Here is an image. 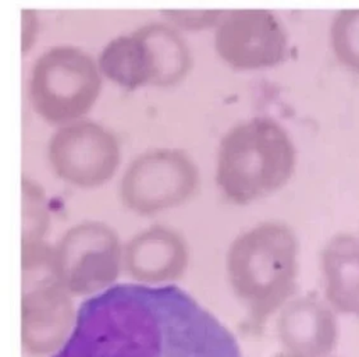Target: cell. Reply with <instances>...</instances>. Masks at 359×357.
<instances>
[{
	"instance_id": "cell-8",
	"label": "cell",
	"mask_w": 359,
	"mask_h": 357,
	"mask_svg": "<svg viewBox=\"0 0 359 357\" xmlns=\"http://www.w3.org/2000/svg\"><path fill=\"white\" fill-rule=\"evenodd\" d=\"M195 168L189 158L177 150H155L140 157L124 178V197L140 211H155L181 200L170 178H192ZM185 195L187 191L173 186ZM184 198V197H182Z\"/></svg>"
},
{
	"instance_id": "cell-7",
	"label": "cell",
	"mask_w": 359,
	"mask_h": 357,
	"mask_svg": "<svg viewBox=\"0 0 359 357\" xmlns=\"http://www.w3.org/2000/svg\"><path fill=\"white\" fill-rule=\"evenodd\" d=\"M118 157L116 137L84 119L60 126L49 143V158L59 175L81 186L110 178Z\"/></svg>"
},
{
	"instance_id": "cell-12",
	"label": "cell",
	"mask_w": 359,
	"mask_h": 357,
	"mask_svg": "<svg viewBox=\"0 0 359 357\" xmlns=\"http://www.w3.org/2000/svg\"><path fill=\"white\" fill-rule=\"evenodd\" d=\"M329 42L336 60L359 74V8H344L333 15Z\"/></svg>"
},
{
	"instance_id": "cell-1",
	"label": "cell",
	"mask_w": 359,
	"mask_h": 357,
	"mask_svg": "<svg viewBox=\"0 0 359 357\" xmlns=\"http://www.w3.org/2000/svg\"><path fill=\"white\" fill-rule=\"evenodd\" d=\"M52 357H241L236 338L176 286L117 285L88 299Z\"/></svg>"
},
{
	"instance_id": "cell-9",
	"label": "cell",
	"mask_w": 359,
	"mask_h": 357,
	"mask_svg": "<svg viewBox=\"0 0 359 357\" xmlns=\"http://www.w3.org/2000/svg\"><path fill=\"white\" fill-rule=\"evenodd\" d=\"M336 321L322 303L311 299L288 306L280 320V337L294 357H319L336 344Z\"/></svg>"
},
{
	"instance_id": "cell-4",
	"label": "cell",
	"mask_w": 359,
	"mask_h": 357,
	"mask_svg": "<svg viewBox=\"0 0 359 357\" xmlns=\"http://www.w3.org/2000/svg\"><path fill=\"white\" fill-rule=\"evenodd\" d=\"M102 89L103 76L97 60L70 44L42 52L32 63L28 80L32 109L45 122L57 126L84 119Z\"/></svg>"
},
{
	"instance_id": "cell-5",
	"label": "cell",
	"mask_w": 359,
	"mask_h": 357,
	"mask_svg": "<svg viewBox=\"0 0 359 357\" xmlns=\"http://www.w3.org/2000/svg\"><path fill=\"white\" fill-rule=\"evenodd\" d=\"M295 273L297 243L281 225H262L244 235L230 254L236 292L259 318L270 314L291 293Z\"/></svg>"
},
{
	"instance_id": "cell-6",
	"label": "cell",
	"mask_w": 359,
	"mask_h": 357,
	"mask_svg": "<svg viewBox=\"0 0 359 357\" xmlns=\"http://www.w3.org/2000/svg\"><path fill=\"white\" fill-rule=\"evenodd\" d=\"M219 59L236 72H264L280 66L288 55V32L268 8L226 10L213 31Z\"/></svg>"
},
{
	"instance_id": "cell-11",
	"label": "cell",
	"mask_w": 359,
	"mask_h": 357,
	"mask_svg": "<svg viewBox=\"0 0 359 357\" xmlns=\"http://www.w3.org/2000/svg\"><path fill=\"white\" fill-rule=\"evenodd\" d=\"M182 247L179 239L166 231H154L137 239L128 250V269L135 278H173L181 269Z\"/></svg>"
},
{
	"instance_id": "cell-3",
	"label": "cell",
	"mask_w": 359,
	"mask_h": 357,
	"mask_svg": "<svg viewBox=\"0 0 359 357\" xmlns=\"http://www.w3.org/2000/svg\"><path fill=\"white\" fill-rule=\"evenodd\" d=\"M96 60L103 79L126 91L177 87L194 66L184 35L165 20L113 38Z\"/></svg>"
},
{
	"instance_id": "cell-14",
	"label": "cell",
	"mask_w": 359,
	"mask_h": 357,
	"mask_svg": "<svg viewBox=\"0 0 359 357\" xmlns=\"http://www.w3.org/2000/svg\"><path fill=\"white\" fill-rule=\"evenodd\" d=\"M21 21V53L27 55L32 51V48L36 45L39 39V31H41V20L36 10L32 8H24L20 14Z\"/></svg>"
},
{
	"instance_id": "cell-2",
	"label": "cell",
	"mask_w": 359,
	"mask_h": 357,
	"mask_svg": "<svg viewBox=\"0 0 359 357\" xmlns=\"http://www.w3.org/2000/svg\"><path fill=\"white\" fill-rule=\"evenodd\" d=\"M295 167V147L274 119L257 116L236 124L219 148L217 178L237 202H248L280 188Z\"/></svg>"
},
{
	"instance_id": "cell-13",
	"label": "cell",
	"mask_w": 359,
	"mask_h": 357,
	"mask_svg": "<svg viewBox=\"0 0 359 357\" xmlns=\"http://www.w3.org/2000/svg\"><path fill=\"white\" fill-rule=\"evenodd\" d=\"M226 10H162V18L181 34H201L215 31Z\"/></svg>"
},
{
	"instance_id": "cell-10",
	"label": "cell",
	"mask_w": 359,
	"mask_h": 357,
	"mask_svg": "<svg viewBox=\"0 0 359 357\" xmlns=\"http://www.w3.org/2000/svg\"><path fill=\"white\" fill-rule=\"evenodd\" d=\"M322 264L332 306L359 316V239L350 235L334 238L323 252Z\"/></svg>"
}]
</instances>
